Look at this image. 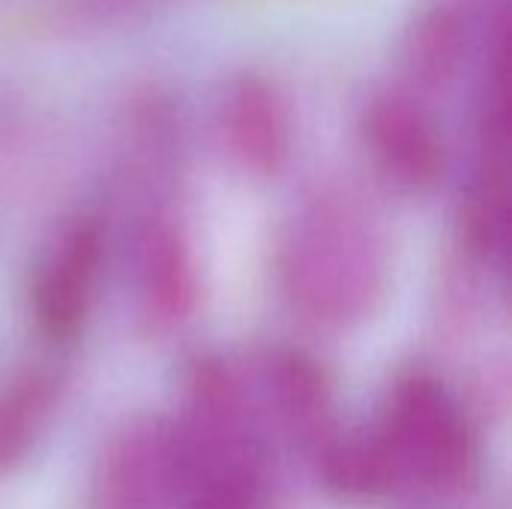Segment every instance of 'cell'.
<instances>
[{
  "label": "cell",
  "mask_w": 512,
  "mask_h": 509,
  "mask_svg": "<svg viewBox=\"0 0 512 509\" xmlns=\"http://www.w3.org/2000/svg\"><path fill=\"white\" fill-rule=\"evenodd\" d=\"M390 279V249L369 207L342 189L312 195L279 249V282L312 324L351 327L369 318Z\"/></svg>",
  "instance_id": "obj_1"
},
{
  "label": "cell",
  "mask_w": 512,
  "mask_h": 509,
  "mask_svg": "<svg viewBox=\"0 0 512 509\" xmlns=\"http://www.w3.org/2000/svg\"><path fill=\"white\" fill-rule=\"evenodd\" d=\"M387 492L450 495L474 471V435L456 396L429 372L402 375L369 432Z\"/></svg>",
  "instance_id": "obj_2"
},
{
  "label": "cell",
  "mask_w": 512,
  "mask_h": 509,
  "mask_svg": "<svg viewBox=\"0 0 512 509\" xmlns=\"http://www.w3.org/2000/svg\"><path fill=\"white\" fill-rule=\"evenodd\" d=\"M90 509H192L171 423L129 426L105 450Z\"/></svg>",
  "instance_id": "obj_3"
},
{
  "label": "cell",
  "mask_w": 512,
  "mask_h": 509,
  "mask_svg": "<svg viewBox=\"0 0 512 509\" xmlns=\"http://www.w3.org/2000/svg\"><path fill=\"white\" fill-rule=\"evenodd\" d=\"M135 297L153 333L180 327L198 300V264L180 216L153 207L135 234Z\"/></svg>",
  "instance_id": "obj_4"
},
{
  "label": "cell",
  "mask_w": 512,
  "mask_h": 509,
  "mask_svg": "<svg viewBox=\"0 0 512 509\" xmlns=\"http://www.w3.org/2000/svg\"><path fill=\"white\" fill-rule=\"evenodd\" d=\"M363 138L381 174L405 192L432 189L447 165L438 123L423 102L402 90H378L363 111Z\"/></svg>",
  "instance_id": "obj_5"
},
{
  "label": "cell",
  "mask_w": 512,
  "mask_h": 509,
  "mask_svg": "<svg viewBox=\"0 0 512 509\" xmlns=\"http://www.w3.org/2000/svg\"><path fill=\"white\" fill-rule=\"evenodd\" d=\"M105 261V234L99 219L69 222L51 243L33 282V312L51 339H69L84 324Z\"/></svg>",
  "instance_id": "obj_6"
},
{
  "label": "cell",
  "mask_w": 512,
  "mask_h": 509,
  "mask_svg": "<svg viewBox=\"0 0 512 509\" xmlns=\"http://www.w3.org/2000/svg\"><path fill=\"white\" fill-rule=\"evenodd\" d=\"M219 129L228 156L255 177L279 174L291 156L288 105L261 72H240L228 81L219 105Z\"/></svg>",
  "instance_id": "obj_7"
},
{
  "label": "cell",
  "mask_w": 512,
  "mask_h": 509,
  "mask_svg": "<svg viewBox=\"0 0 512 509\" xmlns=\"http://www.w3.org/2000/svg\"><path fill=\"white\" fill-rule=\"evenodd\" d=\"M264 399L258 408L312 459H318L342 432L333 417V396L321 366L294 348L270 351L261 369Z\"/></svg>",
  "instance_id": "obj_8"
},
{
  "label": "cell",
  "mask_w": 512,
  "mask_h": 509,
  "mask_svg": "<svg viewBox=\"0 0 512 509\" xmlns=\"http://www.w3.org/2000/svg\"><path fill=\"white\" fill-rule=\"evenodd\" d=\"M507 0H426L408 21L402 60L414 84L444 87L462 69L471 39Z\"/></svg>",
  "instance_id": "obj_9"
},
{
  "label": "cell",
  "mask_w": 512,
  "mask_h": 509,
  "mask_svg": "<svg viewBox=\"0 0 512 509\" xmlns=\"http://www.w3.org/2000/svg\"><path fill=\"white\" fill-rule=\"evenodd\" d=\"M57 381L45 369H24L0 390V471L15 465L45 426Z\"/></svg>",
  "instance_id": "obj_10"
},
{
  "label": "cell",
  "mask_w": 512,
  "mask_h": 509,
  "mask_svg": "<svg viewBox=\"0 0 512 509\" xmlns=\"http://www.w3.org/2000/svg\"><path fill=\"white\" fill-rule=\"evenodd\" d=\"M150 3H159V0H54L48 15L57 24H63V21L90 24V21H108V18L132 15Z\"/></svg>",
  "instance_id": "obj_11"
}]
</instances>
